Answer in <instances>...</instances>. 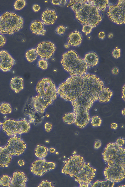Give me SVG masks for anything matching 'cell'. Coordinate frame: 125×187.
<instances>
[{"label":"cell","instance_id":"6da1fadb","mask_svg":"<svg viewBox=\"0 0 125 187\" xmlns=\"http://www.w3.org/2000/svg\"><path fill=\"white\" fill-rule=\"evenodd\" d=\"M57 93L65 101H71L75 114L74 123L81 128L89 123L88 111L94 102H108L113 93L94 75L85 74L68 78L58 87Z\"/></svg>","mask_w":125,"mask_h":187},{"label":"cell","instance_id":"7a4b0ae2","mask_svg":"<svg viewBox=\"0 0 125 187\" xmlns=\"http://www.w3.org/2000/svg\"><path fill=\"white\" fill-rule=\"evenodd\" d=\"M36 90L39 94L31 98L23 110L24 113L34 122H36L37 119L41 120V115L46 108L56 99L57 95L54 83L47 78H43L38 82Z\"/></svg>","mask_w":125,"mask_h":187},{"label":"cell","instance_id":"3957f363","mask_svg":"<svg viewBox=\"0 0 125 187\" xmlns=\"http://www.w3.org/2000/svg\"><path fill=\"white\" fill-rule=\"evenodd\" d=\"M64 163L62 173L74 177L80 184V187H88L95 176V169L86 164L80 155L71 156Z\"/></svg>","mask_w":125,"mask_h":187},{"label":"cell","instance_id":"277c9868","mask_svg":"<svg viewBox=\"0 0 125 187\" xmlns=\"http://www.w3.org/2000/svg\"><path fill=\"white\" fill-rule=\"evenodd\" d=\"M125 150L116 142L107 144L103 153L104 160L108 163L104 175L114 178L125 176Z\"/></svg>","mask_w":125,"mask_h":187},{"label":"cell","instance_id":"5b68a950","mask_svg":"<svg viewBox=\"0 0 125 187\" xmlns=\"http://www.w3.org/2000/svg\"><path fill=\"white\" fill-rule=\"evenodd\" d=\"M69 6L76 18L83 25L96 27L102 20L99 11L92 4V0H71Z\"/></svg>","mask_w":125,"mask_h":187},{"label":"cell","instance_id":"8992f818","mask_svg":"<svg viewBox=\"0 0 125 187\" xmlns=\"http://www.w3.org/2000/svg\"><path fill=\"white\" fill-rule=\"evenodd\" d=\"M61 62L64 69L72 76L82 75L85 74L88 66L84 59L81 58L76 52L72 50L63 55Z\"/></svg>","mask_w":125,"mask_h":187},{"label":"cell","instance_id":"52a82bcc","mask_svg":"<svg viewBox=\"0 0 125 187\" xmlns=\"http://www.w3.org/2000/svg\"><path fill=\"white\" fill-rule=\"evenodd\" d=\"M23 23L21 17L6 12L0 17V34H12L22 28Z\"/></svg>","mask_w":125,"mask_h":187},{"label":"cell","instance_id":"ba28073f","mask_svg":"<svg viewBox=\"0 0 125 187\" xmlns=\"http://www.w3.org/2000/svg\"><path fill=\"white\" fill-rule=\"evenodd\" d=\"M2 125L3 131L8 136L27 132L30 128L29 123L25 118L19 121L7 119L2 123Z\"/></svg>","mask_w":125,"mask_h":187},{"label":"cell","instance_id":"9c48e42d","mask_svg":"<svg viewBox=\"0 0 125 187\" xmlns=\"http://www.w3.org/2000/svg\"><path fill=\"white\" fill-rule=\"evenodd\" d=\"M107 14L111 21L118 24L125 22V0H119L115 5L110 6Z\"/></svg>","mask_w":125,"mask_h":187},{"label":"cell","instance_id":"30bf717a","mask_svg":"<svg viewBox=\"0 0 125 187\" xmlns=\"http://www.w3.org/2000/svg\"><path fill=\"white\" fill-rule=\"evenodd\" d=\"M11 156L19 155L22 154L26 148V144L20 137H11L5 146Z\"/></svg>","mask_w":125,"mask_h":187},{"label":"cell","instance_id":"8fae6325","mask_svg":"<svg viewBox=\"0 0 125 187\" xmlns=\"http://www.w3.org/2000/svg\"><path fill=\"white\" fill-rule=\"evenodd\" d=\"M55 166L54 162L41 159L35 161L32 164L31 171L34 174L41 176L46 172L54 169Z\"/></svg>","mask_w":125,"mask_h":187},{"label":"cell","instance_id":"7c38bea8","mask_svg":"<svg viewBox=\"0 0 125 187\" xmlns=\"http://www.w3.org/2000/svg\"><path fill=\"white\" fill-rule=\"evenodd\" d=\"M56 49L54 44L49 41L41 42L36 48L38 55L43 58H49L52 57Z\"/></svg>","mask_w":125,"mask_h":187},{"label":"cell","instance_id":"4fadbf2b","mask_svg":"<svg viewBox=\"0 0 125 187\" xmlns=\"http://www.w3.org/2000/svg\"><path fill=\"white\" fill-rule=\"evenodd\" d=\"M16 61L6 51H0V69L3 72L10 70L16 64Z\"/></svg>","mask_w":125,"mask_h":187},{"label":"cell","instance_id":"5bb4252c","mask_svg":"<svg viewBox=\"0 0 125 187\" xmlns=\"http://www.w3.org/2000/svg\"><path fill=\"white\" fill-rule=\"evenodd\" d=\"M28 180L23 172L17 171L13 173L9 187H25Z\"/></svg>","mask_w":125,"mask_h":187},{"label":"cell","instance_id":"9a60e30c","mask_svg":"<svg viewBox=\"0 0 125 187\" xmlns=\"http://www.w3.org/2000/svg\"><path fill=\"white\" fill-rule=\"evenodd\" d=\"M57 16L54 10L47 9L42 15V22L44 24H53L57 18Z\"/></svg>","mask_w":125,"mask_h":187},{"label":"cell","instance_id":"2e32d148","mask_svg":"<svg viewBox=\"0 0 125 187\" xmlns=\"http://www.w3.org/2000/svg\"><path fill=\"white\" fill-rule=\"evenodd\" d=\"M30 29L33 34L37 35H44L47 30L44 28L42 22L39 20H35L31 22Z\"/></svg>","mask_w":125,"mask_h":187},{"label":"cell","instance_id":"e0dca14e","mask_svg":"<svg viewBox=\"0 0 125 187\" xmlns=\"http://www.w3.org/2000/svg\"><path fill=\"white\" fill-rule=\"evenodd\" d=\"M11 159V156L6 147H0V167H7Z\"/></svg>","mask_w":125,"mask_h":187},{"label":"cell","instance_id":"ac0fdd59","mask_svg":"<svg viewBox=\"0 0 125 187\" xmlns=\"http://www.w3.org/2000/svg\"><path fill=\"white\" fill-rule=\"evenodd\" d=\"M82 36L80 32L77 30L70 33L68 36V44L73 46H77L81 44Z\"/></svg>","mask_w":125,"mask_h":187},{"label":"cell","instance_id":"d6986e66","mask_svg":"<svg viewBox=\"0 0 125 187\" xmlns=\"http://www.w3.org/2000/svg\"><path fill=\"white\" fill-rule=\"evenodd\" d=\"M23 79L22 78L15 76L11 79L10 86L11 89L16 93L19 92L23 88Z\"/></svg>","mask_w":125,"mask_h":187},{"label":"cell","instance_id":"ffe728a7","mask_svg":"<svg viewBox=\"0 0 125 187\" xmlns=\"http://www.w3.org/2000/svg\"><path fill=\"white\" fill-rule=\"evenodd\" d=\"M86 63L88 65L92 66L96 65L98 63V58L94 52H91L86 54L84 59Z\"/></svg>","mask_w":125,"mask_h":187},{"label":"cell","instance_id":"44dd1931","mask_svg":"<svg viewBox=\"0 0 125 187\" xmlns=\"http://www.w3.org/2000/svg\"><path fill=\"white\" fill-rule=\"evenodd\" d=\"M92 4L99 11L104 12L108 6V0H92Z\"/></svg>","mask_w":125,"mask_h":187},{"label":"cell","instance_id":"7402d4cb","mask_svg":"<svg viewBox=\"0 0 125 187\" xmlns=\"http://www.w3.org/2000/svg\"><path fill=\"white\" fill-rule=\"evenodd\" d=\"M48 151V148L42 145L38 146L35 150V155L41 158L45 157L47 155Z\"/></svg>","mask_w":125,"mask_h":187},{"label":"cell","instance_id":"603a6c76","mask_svg":"<svg viewBox=\"0 0 125 187\" xmlns=\"http://www.w3.org/2000/svg\"><path fill=\"white\" fill-rule=\"evenodd\" d=\"M114 183V182L108 179L102 181L97 180L94 183L92 187H113Z\"/></svg>","mask_w":125,"mask_h":187},{"label":"cell","instance_id":"cb8c5ba5","mask_svg":"<svg viewBox=\"0 0 125 187\" xmlns=\"http://www.w3.org/2000/svg\"><path fill=\"white\" fill-rule=\"evenodd\" d=\"M37 54L36 49H32L27 51L25 54V57L30 62H32L36 58Z\"/></svg>","mask_w":125,"mask_h":187},{"label":"cell","instance_id":"d4e9b609","mask_svg":"<svg viewBox=\"0 0 125 187\" xmlns=\"http://www.w3.org/2000/svg\"><path fill=\"white\" fill-rule=\"evenodd\" d=\"M64 122L65 123L70 124L74 123L75 114L74 113H68L63 117Z\"/></svg>","mask_w":125,"mask_h":187},{"label":"cell","instance_id":"484cf974","mask_svg":"<svg viewBox=\"0 0 125 187\" xmlns=\"http://www.w3.org/2000/svg\"><path fill=\"white\" fill-rule=\"evenodd\" d=\"M12 111L10 105L8 103H3L0 105V111L3 114L10 113Z\"/></svg>","mask_w":125,"mask_h":187},{"label":"cell","instance_id":"4316f807","mask_svg":"<svg viewBox=\"0 0 125 187\" xmlns=\"http://www.w3.org/2000/svg\"><path fill=\"white\" fill-rule=\"evenodd\" d=\"M11 179L6 175H3L0 178V185L9 187L11 183Z\"/></svg>","mask_w":125,"mask_h":187},{"label":"cell","instance_id":"83f0119b","mask_svg":"<svg viewBox=\"0 0 125 187\" xmlns=\"http://www.w3.org/2000/svg\"><path fill=\"white\" fill-rule=\"evenodd\" d=\"M26 4L25 0H18L14 3V7L15 10H20L24 7Z\"/></svg>","mask_w":125,"mask_h":187},{"label":"cell","instance_id":"f1b7e54d","mask_svg":"<svg viewBox=\"0 0 125 187\" xmlns=\"http://www.w3.org/2000/svg\"><path fill=\"white\" fill-rule=\"evenodd\" d=\"M91 123L93 127H96L100 126L102 120L97 115H96L91 118Z\"/></svg>","mask_w":125,"mask_h":187},{"label":"cell","instance_id":"f546056e","mask_svg":"<svg viewBox=\"0 0 125 187\" xmlns=\"http://www.w3.org/2000/svg\"><path fill=\"white\" fill-rule=\"evenodd\" d=\"M38 65L42 69L44 70L47 68L48 63L47 61L44 60L40 59L38 61Z\"/></svg>","mask_w":125,"mask_h":187},{"label":"cell","instance_id":"4dcf8cb0","mask_svg":"<svg viewBox=\"0 0 125 187\" xmlns=\"http://www.w3.org/2000/svg\"><path fill=\"white\" fill-rule=\"evenodd\" d=\"M65 30V27L61 25L56 28L55 30V32L57 34L62 36Z\"/></svg>","mask_w":125,"mask_h":187},{"label":"cell","instance_id":"1f68e13d","mask_svg":"<svg viewBox=\"0 0 125 187\" xmlns=\"http://www.w3.org/2000/svg\"><path fill=\"white\" fill-rule=\"evenodd\" d=\"M92 28V27L91 26L85 25L83 26L82 31L86 34H89L91 32Z\"/></svg>","mask_w":125,"mask_h":187},{"label":"cell","instance_id":"d6a6232c","mask_svg":"<svg viewBox=\"0 0 125 187\" xmlns=\"http://www.w3.org/2000/svg\"><path fill=\"white\" fill-rule=\"evenodd\" d=\"M38 187H52V183L51 182L47 181H42L39 184Z\"/></svg>","mask_w":125,"mask_h":187},{"label":"cell","instance_id":"836d02e7","mask_svg":"<svg viewBox=\"0 0 125 187\" xmlns=\"http://www.w3.org/2000/svg\"><path fill=\"white\" fill-rule=\"evenodd\" d=\"M120 49H116L113 51L112 54L113 56L115 58H118L121 56Z\"/></svg>","mask_w":125,"mask_h":187},{"label":"cell","instance_id":"e575fe53","mask_svg":"<svg viewBox=\"0 0 125 187\" xmlns=\"http://www.w3.org/2000/svg\"><path fill=\"white\" fill-rule=\"evenodd\" d=\"M116 142L119 146L121 147L124 144L125 140L122 138L120 137L116 140Z\"/></svg>","mask_w":125,"mask_h":187},{"label":"cell","instance_id":"d590c367","mask_svg":"<svg viewBox=\"0 0 125 187\" xmlns=\"http://www.w3.org/2000/svg\"><path fill=\"white\" fill-rule=\"evenodd\" d=\"M52 124L46 122L44 125L46 131L47 132L50 131L52 129Z\"/></svg>","mask_w":125,"mask_h":187},{"label":"cell","instance_id":"8d00e7d4","mask_svg":"<svg viewBox=\"0 0 125 187\" xmlns=\"http://www.w3.org/2000/svg\"><path fill=\"white\" fill-rule=\"evenodd\" d=\"M5 42V38L2 34H0V47H3Z\"/></svg>","mask_w":125,"mask_h":187},{"label":"cell","instance_id":"74e56055","mask_svg":"<svg viewBox=\"0 0 125 187\" xmlns=\"http://www.w3.org/2000/svg\"><path fill=\"white\" fill-rule=\"evenodd\" d=\"M102 143L99 140H95L94 145V148L95 149H97L99 148L101 146Z\"/></svg>","mask_w":125,"mask_h":187},{"label":"cell","instance_id":"f35d334b","mask_svg":"<svg viewBox=\"0 0 125 187\" xmlns=\"http://www.w3.org/2000/svg\"><path fill=\"white\" fill-rule=\"evenodd\" d=\"M32 9L34 12H36L40 10V7L38 5L35 4L33 6Z\"/></svg>","mask_w":125,"mask_h":187},{"label":"cell","instance_id":"ab89813d","mask_svg":"<svg viewBox=\"0 0 125 187\" xmlns=\"http://www.w3.org/2000/svg\"><path fill=\"white\" fill-rule=\"evenodd\" d=\"M112 73L114 74H116L119 72V70L116 67H115L112 69Z\"/></svg>","mask_w":125,"mask_h":187},{"label":"cell","instance_id":"60d3db41","mask_svg":"<svg viewBox=\"0 0 125 187\" xmlns=\"http://www.w3.org/2000/svg\"><path fill=\"white\" fill-rule=\"evenodd\" d=\"M61 0H52L51 1L52 3L54 5H60Z\"/></svg>","mask_w":125,"mask_h":187},{"label":"cell","instance_id":"b9f144b4","mask_svg":"<svg viewBox=\"0 0 125 187\" xmlns=\"http://www.w3.org/2000/svg\"><path fill=\"white\" fill-rule=\"evenodd\" d=\"M118 125L115 123H112L111 124V128L114 130L116 129L118 127Z\"/></svg>","mask_w":125,"mask_h":187},{"label":"cell","instance_id":"7bdbcfd3","mask_svg":"<svg viewBox=\"0 0 125 187\" xmlns=\"http://www.w3.org/2000/svg\"><path fill=\"white\" fill-rule=\"evenodd\" d=\"M98 37L100 38H103L105 37V33L104 32H102L99 33Z\"/></svg>","mask_w":125,"mask_h":187},{"label":"cell","instance_id":"ee69618b","mask_svg":"<svg viewBox=\"0 0 125 187\" xmlns=\"http://www.w3.org/2000/svg\"><path fill=\"white\" fill-rule=\"evenodd\" d=\"M18 165L20 166H22L25 165V163L24 161L21 159L19 160L18 162Z\"/></svg>","mask_w":125,"mask_h":187},{"label":"cell","instance_id":"f6af8a7d","mask_svg":"<svg viewBox=\"0 0 125 187\" xmlns=\"http://www.w3.org/2000/svg\"><path fill=\"white\" fill-rule=\"evenodd\" d=\"M122 97L125 100V85L123 86L122 89Z\"/></svg>","mask_w":125,"mask_h":187},{"label":"cell","instance_id":"bcb514c9","mask_svg":"<svg viewBox=\"0 0 125 187\" xmlns=\"http://www.w3.org/2000/svg\"><path fill=\"white\" fill-rule=\"evenodd\" d=\"M67 0H61L60 5L63 6L64 5L67 3Z\"/></svg>","mask_w":125,"mask_h":187},{"label":"cell","instance_id":"7dc6e473","mask_svg":"<svg viewBox=\"0 0 125 187\" xmlns=\"http://www.w3.org/2000/svg\"><path fill=\"white\" fill-rule=\"evenodd\" d=\"M50 152L51 153H53L55 152V149L53 148H51L50 149Z\"/></svg>","mask_w":125,"mask_h":187},{"label":"cell","instance_id":"c3c4849f","mask_svg":"<svg viewBox=\"0 0 125 187\" xmlns=\"http://www.w3.org/2000/svg\"><path fill=\"white\" fill-rule=\"evenodd\" d=\"M125 108L122 111V113L124 116H125Z\"/></svg>","mask_w":125,"mask_h":187},{"label":"cell","instance_id":"681fc988","mask_svg":"<svg viewBox=\"0 0 125 187\" xmlns=\"http://www.w3.org/2000/svg\"><path fill=\"white\" fill-rule=\"evenodd\" d=\"M113 36V34H112L111 33L108 36V37L109 38H111Z\"/></svg>","mask_w":125,"mask_h":187},{"label":"cell","instance_id":"f907efd6","mask_svg":"<svg viewBox=\"0 0 125 187\" xmlns=\"http://www.w3.org/2000/svg\"><path fill=\"white\" fill-rule=\"evenodd\" d=\"M2 124V123L0 122V128Z\"/></svg>","mask_w":125,"mask_h":187}]
</instances>
